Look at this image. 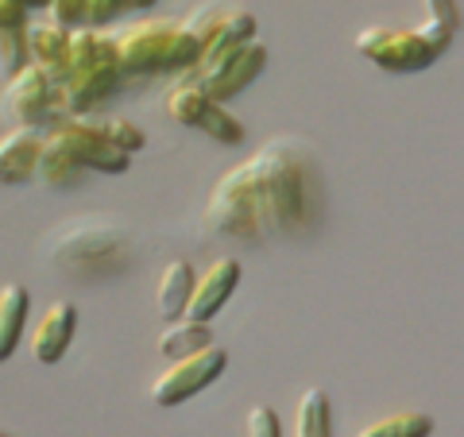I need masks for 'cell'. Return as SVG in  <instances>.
Instances as JSON below:
<instances>
[{
	"label": "cell",
	"instance_id": "52a82bcc",
	"mask_svg": "<svg viewBox=\"0 0 464 437\" xmlns=\"http://www.w3.org/2000/svg\"><path fill=\"white\" fill-rule=\"evenodd\" d=\"M356 51L387 74H418V70L438 63L430 43L418 32H406V27H364L356 35Z\"/></svg>",
	"mask_w": 464,
	"mask_h": 437
},
{
	"label": "cell",
	"instance_id": "8992f818",
	"mask_svg": "<svg viewBox=\"0 0 464 437\" xmlns=\"http://www.w3.org/2000/svg\"><path fill=\"white\" fill-rule=\"evenodd\" d=\"M225 364H228V353L221 345H206L194 356L167 360V372H159L155 384H151V403L155 406H179L186 399H194L198 391H206L209 384L221 380Z\"/></svg>",
	"mask_w": 464,
	"mask_h": 437
},
{
	"label": "cell",
	"instance_id": "4dcf8cb0",
	"mask_svg": "<svg viewBox=\"0 0 464 437\" xmlns=\"http://www.w3.org/2000/svg\"><path fill=\"white\" fill-rule=\"evenodd\" d=\"M0 437H12V433H5V430H0Z\"/></svg>",
	"mask_w": 464,
	"mask_h": 437
},
{
	"label": "cell",
	"instance_id": "ac0fdd59",
	"mask_svg": "<svg viewBox=\"0 0 464 437\" xmlns=\"http://www.w3.org/2000/svg\"><path fill=\"white\" fill-rule=\"evenodd\" d=\"M35 179H39L43 186H54V190H63V186H74V182L82 179V167L74 163V155H70L51 132L43 136V151H39Z\"/></svg>",
	"mask_w": 464,
	"mask_h": 437
},
{
	"label": "cell",
	"instance_id": "4316f807",
	"mask_svg": "<svg viewBox=\"0 0 464 437\" xmlns=\"http://www.w3.org/2000/svg\"><path fill=\"white\" fill-rule=\"evenodd\" d=\"M121 8H128V0H90L85 8V27H105L121 16Z\"/></svg>",
	"mask_w": 464,
	"mask_h": 437
},
{
	"label": "cell",
	"instance_id": "7a4b0ae2",
	"mask_svg": "<svg viewBox=\"0 0 464 437\" xmlns=\"http://www.w3.org/2000/svg\"><path fill=\"white\" fill-rule=\"evenodd\" d=\"M116 43V58H121V74H186V70L198 66L201 47L182 32L179 20H136L128 24L121 35L112 39Z\"/></svg>",
	"mask_w": 464,
	"mask_h": 437
},
{
	"label": "cell",
	"instance_id": "e0dca14e",
	"mask_svg": "<svg viewBox=\"0 0 464 437\" xmlns=\"http://www.w3.org/2000/svg\"><path fill=\"white\" fill-rule=\"evenodd\" d=\"M206 345H213V333H209V322H170L163 333H159V353L167 360H182V356H194L201 353Z\"/></svg>",
	"mask_w": 464,
	"mask_h": 437
},
{
	"label": "cell",
	"instance_id": "cb8c5ba5",
	"mask_svg": "<svg viewBox=\"0 0 464 437\" xmlns=\"http://www.w3.org/2000/svg\"><path fill=\"white\" fill-rule=\"evenodd\" d=\"M97 128L109 136V143H116V148L128 151V155L140 151L143 143H148V136H143V128H140V124H132L128 116H101Z\"/></svg>",
	"mask_w": 464,
	"mask_h": 437
},
{
	"label": "cell",
	"instance_id": "d6986e66",
	"mask_svg": "<svg viewBox=\"0 0 464 437\" xmlns=\"http://www.w3.org/2000/svg\"><path fill=\"white\" fill-rule=\"evenodd\" d=\"M457 27H460L457 0H426V24L414 27V32L422 35V39L430 43V51L441 58V54L449 51V43H453Z\"/></svg>",
	"mask_w": 464,
	"mask_h": 437
},
{
	"label": "cell",
	"instance_id": "7c38bea8",
	"mask_svg": "<svg viewBox=\"0 0 464 437\" xmlns=\"http://www.w3.org/2000/svg\"><path fill=\"white\" fill-rule=\"evenodd\" d=\"M43 151V132L39 128H12L0 136V186H24L35 179Z\"/></svg>",
	"mask_w": 464,
	"mask_h": 437
},
{
	"label": "cell",
	"instance_id": "8fae6325",
	"mask_svg": "<svg viewBox=\"0 0 464 437\" xmlns=\"http://www.w3.org/2000/svg\"><path fill=\"white\" fill-rule=\"evenodd\" d=\"M74 329H78V306L70 298H58L32 329V356L39 364H58L66 356L70 341H74Z\"/></svg>",
	"mask_w": 464,
	"mask_h": 437
},
{
	"label": "cell",
	"instance_id": "3957f363",
	"mask_svg": "<svg viewBox=\"0 0 464 437\" xmlns=\"http://www.w3.org/2000/svg\"><path fill=\"white\" fill-rule=\"evenodd\" d=\"M121 58L116 43L101 35L97 27H70V58H66V112L70 116H90L105 101L116 82H121Z\"/></svg>",
	"mask_w": 464,
	"mask_h": 437
},
{
	"label": "cell",
	"instance_id": "ffe728a7",
	"mask_svg": "<svg viewBox=\"0 0 464 437\" xmlns=\"http://www.w3.org/2000/svg\"><path fill=\"white\" fill-rule=\"evenodd\" d=\"M430 433H433V418L426 411H399L391 418L372 422L356 437H430Z\"/></svg>",
	"mask_w": 464,
	"mask_h": 437
},
{
	"label": "cell",
	"instance_id": "9a60e30c",
	"mask_svg": "<svg viewBox=\"0 0 464 437\" xmlns=\"http://www.w3.org/2000/svg\"><path fill=\"white\" fill-rule=\"evenodd\" d=\"M248 39H256V16H252L248 8H232L228 5L225 20L217 24L213 39L206 43V51H201V58H198V66H209V63H217V58L232 54L237 47H244Z\"/></svg>",
	"mask_w": 464,
	"mask_h": 437
},
{
	"label": "cell",
	"instance_id": "44dd1931",
	"mask_svg": "<svg viewBox=\"0 0 464 437\" xmlns=\"http://www.w3.org/2000/svg\"><path fill=\"white\" fill-rule=\"evenodd\" d=\"M32 63L27 58V24H0V74L5 82Z\"/></svg>",
	"mask_w": 464,
	"mask_h": 437
},
{
	"label": "cell",
	"instance_id": "30bf717a",
	"mask_svg": "<svg viewBox=\"0 0 464 437\" xmlns=\"http://www.w3.org/2000/svg\"><path fill=\"white\" fill-rule=\"evenodd\" d=\"M237 286H240V264L237 259L232 256L213 259V264L194 279V295H190V302H186L182 317H190V322H209V317L232 298Z\"/></svg>",
	"mask_w": 464,
	"mask_h": 437
},
{
	"label": "cell",
	"instance_id": "f546056e",
	"mask_svg": "<svg viewBox=\"0 0 464 437\" xmlns=\"http://www.w3.org/2000/svg\"><path fill=\"white\" fill-rule=\"evenodd\" d=\"M24 5H27V8H47L51 0H24Z\"/></svg>",
	"mask_w": 464,
	"mask_h": 437
},
{
	"label": "cell",
	"instance_id": "f1b7e54d",
	"mask_svg": "<svg viewBox=\"0 0 464 437\" xmlns=\"http://www.w3.org/2000/svg\"><path fill=\"white\" fill-rule=\"evenodd\" d=\"M155 0H128V8H151Z\"/></svg>",
	"mask_w": 464,
	"mask_h": 437
},
{
	"label": "cell",
	"instance_id": "9c48e42d",
	"mask_svg": "<svg viewBox=\"0 0 464 437\" xmlns=\"http://www.w3.org/2000/svg\"><path fill=\"white\" fill-rule=\"evenodd\" d=\"M264 66H267V47L259 39H248L244 47H237L225 58H217V63H209V66L186 70V78H190L201 93H209L213 101H228V97L248 90V85L264 74Z\"/></svg>",
	"mask_w": 464,
	"mask_h": 437
},
{
	"label": "cell",
	"instance_id": "83f0119b",
	"mask_svg": "<svg viewBox=\"0 0 464 437\" xmlns=\"http://www.w3.org/2000/svg\"><path fill=\"white\" fill-rule=\"evenodd\" d=\"M27 5L24 0H0V24H24Z\"/></svg>",
	"mask_w": 464,
	"mask_h": 437
},
{
	"label": "cell",
	"instance_id": "5bb4252c",
	"mask_svg": "<svg viewBox=\"0 0 464 437\" xmlns=\"http://www.w3.org/2000/svg\"><path fill=\"white\" fill-rule=\"evenodd\" d=\"M27 310H32V295L24 283L0 286V364H5L27 329Z\"/></svg>",
	"mask_w": 464,
	"mask_h": 437
},
{
	"label": "cell",
	"instance_id": "7402d4cb",
	"mask_svg": "<svg viewBox=\"0 0 464 437\" xmlns=\"http://www.w3.org/2000/svg\"><path fill=\"white\" fill-rule=\"evenodd\" d=\"M298 437H329V395L310 387L298 403Z\"/></svg>",
	"mask_w": 464,
	"mask_h": 437
},
{
	"label": "cell",
	"instance_id": "d4e9b609",
	"mask_svg": "<svg viewBox=\"0 0 464 437\" xmlns=\"http://www.w3.org/2000/svg\"><path fill=\"white\" fill-rule=\"evenodd\" d=\"M85 8H90V0H51L47 5L51 20L63 27H85Z\"/></svg>",
	"mask_w": 464,
	"mask_h": 437
},
{
	"label": "cell",
	"instance_id": "603a6c76",
	"mask_svg": "<svg viewBox=\"0 0 464 437\" xmlns=\"http://www.w3.org/2000/svg\"><path fill=\"white\" fill-rule=\"evenodd\" d=\"M225 12H228V5H206V8H194L190 16H186V20H179V24H182V32L190 35V39L198 43L201 51H206V43L213 39L217 24L225 20Z\"/></svg>",
	"mask_w": 464,
	"mask_h": 437
},
{
	"label": "cell",
	"instance_id": "5b68a950",
	"mask_svg": "<svg viewBox=\"0 0 464 437\" xmlns=\"http://www.w3.org/2000/svg\"><path fill=\"white\" fill-rule=\"evenodd\" d=\"M167 112L179 124L194 128V132L209 136L217 143H240L244 140V124L225 109V101H213L209 93H201L186 74L174 78V85L167 90Z\"/></svg>",
	"mask_w": 464,
	"mask_h": 437
},
{
	"label": "cell",
	"instance_id": "277c9868",
	"mask_svg": "<svg viewBox=\"0 0 464 437\" xmlns=\"http://www.w3.org/2000/svg\"><path fill=\"white\" fill-rule=\"evenodd\" d=\"M0 116L12 128H47L58 116H66L63 82L47 78L35 63H27L20 74H12L0 93Z\"/></svg>",
	"mask_w": 464,
	"mask_h": 437
},
{
	"label": "cell",
	"instance_id": "6da1fadb",
	"mask_svg": "<svg viewBox=\"0 0 464 437\" xmlns=\"http://www.w3.org/2000/svg\"><path fill=\"white\" fill-rule=\"evenodd\" d=\"M310 159L295 140H271L264 151L217 179L206 228L225 240H264L306 225L310 217Z\"/></svg>",
	"mask_w": 464,
	"mask_h": 437
},
{
	"label": "cell",
	"instance_id": "2e32d148",
	"mask_svg": "<svg viewBox=\"0 0 464 437\" xmlns=\"http://www.w3.org/2000/svg\"><path fill=\"white\" fill-rule=\"evenodd\" d=\"M194 279H198V271L186 264V259H170V264L163 267V275H159V290H155V306L167 322L186 314V302H190V295H194Z\"/></svg>",
	"mask_w": 464,
	"mask_h": 437
},
{
	"label": "cell",
	"instance_id": "ba28073f",
	"mask_svg": "<svg viewBox=\"0 0 464 437\" xmlns=\"http://www.w3.org/2000/svg\"><path fill=\"white\" fill-rule=\"evenodd\" d=\"M47 132L63 143V148L74 155V163L85 170H105V174H124L128 163H132V155L121 151L116 143H109V136L97 128V121L90 116H58L54 124H47Z\"/></svg>",
	"mask_w": 464,
	"mask_h": 437
},
{
	"label": "cell",
	"instance_id": "4fadbf2b",
	"mask_svg": "<svg viewBox=\"0 0 464 437\" xmlns=\"http://www.w3.org/2000/svg\"><path fill=\"white\" fill-rule=\"evenodd\" d=\"M27 58L43 70L47 78L63 82L66 78V58H70V27L43 20L27 27Z\"/></svg>",
	"mask_w": 464,
	"mask_h": 437
},
{
	"label": "cell",
	"instance_id": "484cf974",
	"mask_svg": "<svg viewBox=\"0 0 464 437\" xmlns=\"http://www.w3.org/2000/svg\"><path fill=\"white\" fill-rule=\"evenodd\" d=\"M248 437H283L279 430V414L271 411V406H252L248 411Z\"/></svg>",
	"mask_w": 464,
	"mask_h": 437
}]
</instances>
